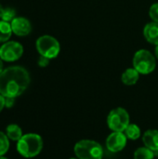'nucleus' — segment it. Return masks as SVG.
Instances as JSON below:
<instances>
[{
	"instance_id": "f257e3e1",
	"label": "nucleus",
	"mask_w": 158,
	"mask_h": 159,
	"mask_svg": "<svg viewBox=\"0 0 158 159\" xmlns=\"http://www.w3.org/2000/svg\"><path fill=\"white\" fill-rule=\"evenodd\" d=\"M31 82L28 71L21 66H10L0 74V94L17 98L29 87Z\"/></svg>"
},
{
	"instance_id": "f03ea898",
	"label": "nucleus",
	"mask_w": 158,
	"mask_h": 159,
	"mask_svg": "<svg viewBox=\"0 0 158 159\" xmlns=\"http://www.w3.org/2000/svg\"><path fill=\"white\" fill-rule=\"evenodd\" d=\"M18 153L26 158H32L38 156L43 149V140L40 135L35 133H28L17 142Z\"/></svg>"
},
{
	"instance_id": "7ed1b4c3",
	"label": "nucleus",
	"mask_w": 158,
	"mask_h": 159,
	"mask_svg": "<svg viewBox=\"0 0 158 159\" xmlns=\"http://www.w3.org/2000/svg\"><path fill=\"white\" fill-rule=\"evenodd\" d=\"M74 152L78 159H102V146L92 140H81L75 143Z\"/></svg>"
},
{
	"instance_id": "20e7f679",
	"label": "nucleus",
	"mask_w": 158,
	"mask_h": 159,
	"mask_svg": "<svg viewBox=\"0 0 158 159\" xmlns=\"http://www.w3.org/2000/svg\"><path fill=\"white\" fill-rule=\"evenodd\" d=\"M132 64L141 75H149L156 67V58L149 50L140 49L135 53Z\"/></svg>"
},
{
	"instance_id": "39448f33",
	"label": "nucleus",
	"mask_w": 158,
	"mask_h": 159,
	"mask_svg": "<svg viewBox=\"0 0 158 159\" xmlns=\"http://www.w3.org/2000/svg\"><path fill=\"white\" fill-rule=\"evenodd\" d=\"M35 47L40 56L47 57L50 60L56 58L61 51V45L59 41L48 34L38 37L35 42Z\"/></svg>"
},
{
	"instance_id": "423d86ee",
	"label": "nucleus",
	"mask_w": 158,
	"mask_h": 159,
	"mask_svg": "<svg viewBox=\"0 0 158 159\" xmlns=\"http://www.w3.org/2000/svg\"><path fill=\"white\" fill-rule=\"evenodd\" d=\"M107 124L110 129L117 132H124L129 123V115L122 107L113 109L107 116Z\"/></svg>"
},
{
	"instance_id": "0eeeda50",
	"label": "nucleus",
	"mask_w": 158,
	"mask_h": 159,
	"mask_svg": "<svg viewBox=\"0 0 158 159\" xmlns=\"http://www.w3.org/2000/svg\"><path fill=\"white\" fill-rule=\"evenodd\" d=\"M23 54V47L17 41H7L0 47V59L4 61H15Z\"/></svg>"
},
{
	"instance_id": "6e6552de",
	"label": "nucleus",
	"mask_w": 158,
	"mask_h": 159,
	"mask_svg": "<svg viewBox=\"0 0 158 159\" xmlns=\"http://www.w3.org/2000/svg\"><path fill=\"white\" fill-rule=\"evenodd\" d=\"M127 140L124 132L113 131L106 139V148L111 153H118L126 147Z\"/></svg>"
},
{
	"instance_id": "1a4fd4ad",
	"label": "nucleus",
	"mask_w": 158,
	"mask_h": 159,
	"mask_svg": "<svg viewBox=\"0 0 158 159\" xmlns=\"http://www.w3.org/2000/svg\"><path fill=\"white\" fill-rule=\"evenodd\" d=\"M12 33L18 36H26L32 31V25L29 20L24 17H16L11 22Z\"/></svg>"
},
{
	"instance_id": "9d476101",
	"label": "nucleus",
	"mask_w": 158,
	"mask_h": 159,
	"mask_svg": "<svg viewBox=\"0 0 158 159\" xmlns=\"http://www.w3.org/2000/svg\"><path fill=\"white\" fill-rule=\"evenodd\" d=\"M143 144L152 150L153 152H158V130L148 129L142 136Z\"/></svg>"
},
{
	"instance_id": "9b49d317",
	"label": "nucleus",
	"mask_w": 158,
	"mask_h": 159,
	"mask_svg": "<svg viewBox=\"0 0 158 159\" xmlns=\"http://www.w3.org/2000/svg\"><path fill=\"white\" fill-rule=\"evenodd\" d=\"M143 35L145 37V39L153 44V45H158V23L152 21L147 23L144 26L143 29Z\"/></svg>"
},
{
	"instance_id": "f8f14e48",
	"label": "nucleus",
	"mask_w": 158,
	"mask_h": 159,
	"mask_svg": "<svg viewBox=\"0 0 158 159\" xmlns=\"http://www.w3.org/2000/svg\"><path fill=\"white\" fill-rule=\"evenodd\" d=\"M140 73L135 68H128L121 76L122 82L127 86H133L135 85L139 78H140Z\"/></svg>"
},
{
	"instance_id": "ddd939ff",
	"label": "nucleus",
	"mask_w": 158,
	"mask_h": 159,
	"mask_svg": "<svg viewBox=\"0 0 158 159\" xmlns=\"http://www.w3.org/2000/svg\"><path fill=\"white\" fill-rule=\"evenodd\" d=\"M6 134L7 138L11 141L18 142L22 137V130L20 128V126L16 124H10L6 129Z\"/></svg>"
},
{
	"instance_id": "4468645a",
	"label": "nucleus",
	"mask_w": 158,
	"mask_h": 159,
	"mask_svg": "<svg viewBox=\"0 0 158 159\" xmlns=\"http://www.w3.org/2000/svg\"><path fill=\"white\" fill-rule=\"evenodd\" d=\"M12 34V29L9 22L0 20V43H5L8 41Z\"/></svg>"
},
{
	"instance_id": "2eb2a0df",
	"label": "nucleus",
	"mask_w": 158,
	"mask_h": 159,
	"mask_svg": "<svg viewBox=\"0 0 158 159\" xmlns=\"http://www.w3.org/2000/svg\"><path fill=\"white\" fill-rule=\"evenodd\" d=\"M124 133H125V135L127 136L128 139L132 140V141L138 140L141 137V135H142L141 129L136 124H129L127 127V129H125Z\"/></svg>"
},
{
	"instance_id": "dca6fc26",
	"label": "nucleus",
	"mask_w": 158,
	"mask_h": 159,
	"mask_svg": "<svg viewBox=\"0 0 158 159\" xmlns=\"http://www.w3.org/2000/svg\"><path fill=\"white\" fill-rule=\"evenodd\" d=\"M155 157V152L144 147H140L134 152V159H154Z\"/></svg>"
},
{
	"instance_id": "f3484780",
	"label": "nucleus",
	"mask_w": 158,
	"mask_h": 159,
	"mask_svg": "<svg viewBox=\"0 0 158 159\" xmlns=\"http://www.w3.org/2000/svg\"><path fill=\"white\" fill-rule=\"evenodd\" d=\"M9 149V139L7 134L0 131V157H3Z\"/></svg>"
},
{
	"instance_id": "a211bd4d",
	"label": "nucleus",
	"mask_w": 158,
	"mask_h": 159,
	"mask_svg": "<svg viewBox=\"0 0 158 159\" xmlns=\"http://www.w3.org/2000/svg\"><path fill=\"white\" fill-rule=\"evenodd\" d=\"M15 18H16V11H15V9H13L11 7H7V8L4 9V12H3L1 20L10 23Z\"/></svg>"
},
{
	"instance_id": "6ab92c4d",
	"label": "nucleus",
	"mask_w": 158,
	"mask_h": 159,
	"mask_svg": "<svg viewBox=\"0 0 158 159\" xmlns=\"http://www.w3.org/2000/svg\"><path fill=\"white\" fill-rule=\"evenodd\" d=\"M149 16L153 21L158 23V3H155L149 9Z\"/></svg>"
},
{
	"instance_id": "aec40b11",
	"label": "nucleus",
	"mask_w": 158,
	"mask_h": 159,
	"mask_svg": "<svg viewBox=\"0 0 158 159\" xmlns=\"http://www.w3.org/2000/svg\"><path fill=\"white\" fill-rule=\"evenodd\" d=\"M49 60H50V59H48V58H47V57L40 56V57H39V59H38L37 63H38V65H39L40 67L44 68V67H47V66L48 65V63H49Z\"/></svg>"
},
{
	"instance_id": "412c9836",
	"label": "nucleus",
	"mask_w": 158,
	"mask_h": 159,
	"mask_svg": "<svg viewBox=\"0 0 158 159\" xmlns=\"http://www.w3.org/2000/svg\"><path fill=\"white\" fill-rule=\"evenodd\" d=\"M15 99L16 98H12V97H5V107L11 108L15 103Z\"/></svg>"
},
{
	"instance_id": "4be33fe9",
	"label": "nucleus",
	"mask_w": 158,
	"mask_h": 159,
	"mask_svg": "<svg viewBox=\"0 0 158 159\" xmlns=\"http://www.w3.org/2000/svg\"><path fill=\"white\" fill-rule=\"evenodd\" d=\"M5 108V97L0 94V113Z\"/></svg>"
},
{
	"instance_id": "5701e85b",
	"label": "nucleus",
	"mask_w": 158,
	"mask_h": 159,
	"mask_svg": "<svg viewBox=\"0 0 158 159\" xmlns=\"http://www.w3.org/2000/svg\"><path fill=\"white\" fill-rule=\"evenodd\" d=\"M4 71V64H3V61L0 59V74Z\"/></svg>"
},
{
	"instance_id": "b1692460",
	"label": "nucleus",
	"mask_w": 158,
	"mask_h": 159,
	"mask_svg": "<svg viewBox=\"0 0 158 159\" xmlns=\"http://www.w3.org/2000/svg\"><path fill=\"white\" fill-rule=\"evenodd\" d=\"M155 56H156V58L158 60V45L156 46V48H155Z\"/></svg>"
},
{
	"instance_id": "393cba45",
	"label": "nucleus",
	"mask_w": 158,
	"mask_h": 159,
	"mask_svg": "<svg viewBox=\"0 0 158 159\" xmlns=\"http://www.w3.org/2000/svg\"><path fill=\"white\" fill-rule=\"evenodd\" d=\"M4 9H5V8H3V7H2V6H1V4H0V19L2 18V15H3Z\"/></svg>"
},
{
	"instance_id": "a878e982",
	"label": "nucleus",
	"mask_w": 158,
	"mask_h": 159,
	"mask_svg": "<svg viewBox=\"0 0 158 159\" xmlns=\"http://www.w3.org/2000/svg\"><path fill=\"white\" fill-rule=\"evenodd\" d=\"M0 159H8V158H7V157H5L3 156V157H0Z\"/></svg>"
},
{
	"instance_id": "bb28decb",
	"label": "nucleus",
	"mask_w": 158,
	"mask_h": 159,
	"mask_svg": "<svg viewBox=\"0 0 158 159\" xmlns=\"http://www.w3.org/2000/svg\"><path fill=\"white\" fill-rule=\"evenodd\" d=\"M70 159H78V158H70Z\"/></svg>"
}]
</instances>
